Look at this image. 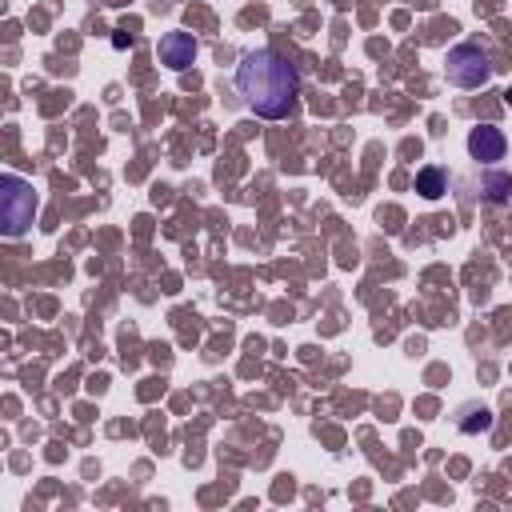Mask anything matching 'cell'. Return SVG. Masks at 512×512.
<instances>
[{
  "label": "cell",
  "instance_id": "cell-1",
  "mask_svg": "<svg viewBox=\"0 0 512 512\" xmlns=\"http://www.w3.org/2000/svg\"><path fill=\"white\" fill-rule=\"evenodd\" d=\"M236 92H240L248 112L264 116V120H284L292 112V104H296L300 76L280 52L252 48L236 64Z\"/></svg>",
  "mask_w": 512,
  "mask_h": 512
},
{
  "label": "cell",
  "instance_id": "cell-2",
  "mask_svg": "<svg viewBox=\"0 0 512 512\" xmlns=\"http://www.w3.org/2000/svg\"><path fill=\"white\" fill-rule=\"evenodd\" d=\"M444 76H448V84H456V88H480V84H488V76H492V60H488V52H484L480 44L464 40V44H452V48H448V56H444Z\"/></svg>",
  "mask_w": 512,
  "mask_h": 512
},
{
  "label": "cell",
  "instance_id": "cell-3",
  "mask_svg": "<svg viewBox=\"0 0 512 512\" xmlns=\"http://www.w3.org/2000/svg\"><path fill=\"white\" fill-rule=\"evenodd\" d=\"M4 196H0V220H4V236H24L28 224H32V212H36V196H32V184L20 180V176H4L0 180Z\"/></svg>",
  "mask_w": 512,
  "mask_h": 512
},
{
  "label": "cell",
  "instance_id": "cell-4",
  "mask_svg": "<svg viewBox=\"0 0 512 512\" xmlns=\"http://www.w3.org/2000/svg\"><path fill=\"white\" fill-rule=\"evenodd\" d=\"M196 52H200V44H196V36H192V32H184V28H176V32H164V36H160V44H156V56H160V64H164V68H172V72H184V68H192Z\"/></svg>",
  "mask_w": 512,
  "mask_h": 512
},
{
  "label": "cell",
  "instance_id": "cell-5",
  "mask_svg": "<svg viewBox=\"0 0 512 512\" xmlns=\"http://www.w3.org/2000/svg\"><path fill=\"white\" fill-rule=\"evenodd\" d=\"M504 148H508V140H504V132L492 128V124H476V128L468 132V156H472L476 164H496V160H504Z\"/></svg>",
  "mask_w": 512,
  "mask_h": 512
},
{
  "label": "cell",
  "instance_id": "cell-6",
  "mask_svg": "<svg viewBox=\"0 0 512 512\" xmlns=\"http://www.w3.org/2000/svg\"><path fill=\"white\" fill-rule=\"evenodd\" d=\"M492 412L484 408V404H464L460 408V416H456V428L460 432H468V436H476V432H492Z\"/></svg>",
  "mask_w": 512,
  "mask_h": 512
},
{
  "label": "cell",
  "instance_id": "cell-7",
  "mask_svg": "<svg viewBox=\"0 0 512 512\" xmlns=\"http://www.w3.org/2000/svg\"><path fill=\"white\" fill-rule=\"evenodd\" d=\"M416 192H420L424 200H440V196L448 192V172H444V168H432V164L420 168V172H416Z\"/></svg>",
  "mask_w": 512,
  "mask_h": 512
},
{
  "label": "cell",
  "instance_id": "cell-8",
  "mask_svg": "<svg viewBox=\"0 0 512 512\" xmlns=\"http://www.w3.org/2000/svg\"><path fill=\"white\" fill-rule=\"evenodd\" d=\"M480 192H484V200H488V204H504V200H508V192H512V176H508V172H484Z\"/></svg>",
  "mask_w": 512,
  "mask_h": 512
}]
</instances>
